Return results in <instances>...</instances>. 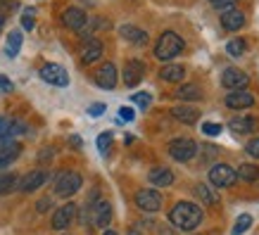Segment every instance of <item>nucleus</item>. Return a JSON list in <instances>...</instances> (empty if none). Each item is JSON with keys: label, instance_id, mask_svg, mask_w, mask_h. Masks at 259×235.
<instances>
[{"label": "nucleus", "instance_id": "obj_35", "mask_svg": "<svg viewBox=\"0 0 259 235\" xmlns=\"http://www.w3.org/2000/svg\"><path fill=\"white\" fill-rule=\"evenodd\" d=\"M202 131L207 135H219L221 133V126L214 124V121H207V124H202Z\"/></svg>", "mask_w": 259, "mask_h": 235}, {"label": "nucleus", "instance_id": "obj_3", "mask_svg": "<svg viewBox=\"0 0 259 235\" xmlns=\"http://www.w3.org/2000/svg\"><path fill=\"white\" fill-rule=\"evenodd\" d=\"M81 185H83V176H81L79 171H60L55 176V195L62 197V200H67V197L76 195L81 190Z\"/></svg>", "mask_w": 259, "mask_h": 235}, {"label": "nucleus", "instance_id": "obj_9", "mask_svg": "<svg viewBox=\"0 0 259 235\" xmlns=\"http://www.w3.org/2000/svg\"><path fill=\"white\" fill-rule=\"evenodd\" d=\"M76 204L74 202H67L62 204L60 209H55V214H53V221H50V226L55 228V230H67V228L76 221Z\"/></svg>", "mask_w": 259, "mask_h": 235}, {"label": "nucleus", "instance_id": "obj_27", "mask_svg": "<svg viewBox=\"0 0 259 235\" xmlns=\"http://www.w3.org/2000/svg\"><path fill=\"white\" fill-rule=\"evenodd\" d=\"M17 185H19V176L17 173H3L0 176V195H8V193H12V190H17Z\"/></svg>", "mask_w": 259, "mask_h": 235}, {"label": "nucleus", "instance_id": "obj_43", "mask_svg": "<svg viewBox=\"0 0 259 235\" xmlns=\"http://www.w3.org/2000/svg\"><path fill=\"white\" fill-rule=\"evenodd\" d=\"M102 235H117V230H105Z\"/></svg>", "mask_w": 259, "mask_h": 235}, {"label": "nucleus", "instance_id": "obj_6", "mask_svg": "<svg viewBox=\"0 0 259 235\" xmlns=\"http://www.w3.org/2000/svg\"><path fill=\"white\" fill-rule=\"evenodd\" d=\"M134 202H136V207H138L141 212H148V214L159 212V209H162V195H159L155 188L138 190L136 197H134Z\"/></svg>", "mask_w": 259, "mask_h": 235}, {"label": "nucleus", "instance_id": "obj_2", "mask_svg": "<svg viewBox=\"0 0 259 235\" xmlns=\"http://www.w3.org/2000/svg\"><path fill=\"white\" fill-rule=\"evenodd\" d=\"M183 48H186V43H183V38H181L179 33L164 31L157 38V45H155V57H157V60H162V62H171L174 57H179L181 53H183Z\"/></svg>", "mask_w": 259, "mask_h": 235}, {"label": "nucleus", "instance_id": "obj_39", "mask_svg": "<svg viewBox=\"0 0 259 235\" xmlns=\"http://www.w3.org/2000/svg\"><path fill=\"white\" fill-rule=\"evenodd\" d=\"M119 117L124 119V121H134V110H131V107H121V110H119Z\"/></svg>", "mask_w": 259, "mask_h": 235}, {"label": "nucleus", "instance_id": "obj_15", "mask_svg": "<svg viewBox=\"0 0 259 235\" xmlns=\"http://www.w3.org/2000/svg\"><path fill=\"white\" fill-rule=\"evenodd\" d=\"M221 26L224 31H240L245 26V15L238 8H228L221 12Z\"/></svg>", "mask_w": 259, "mask_h": 235}, {"label": "nucleus", "instance_id": "obj_5", "mask_svg": "<svg viewBox=\"0 0 259 235\" xmlns=\"http://www.w3.org/2000/svg\"><path fill=\"white\" fill-rule=\"evenodd\" d=\"M169 155L176 162H190L197 155V143L190 138H174L169 143Z\"/></svg>", "mask_w": 259, "mask_h": 235}, {"label": "nucleus", "instance_id": "obj_34", "mask_svg": "<svg viewBox=\"0 0 259 235\" xmlns=\"http://www.w3.org/2000/svg\"><path fill=\"white\" fill-rule=\"evenodd\" d=\"M245 152L250 157H254V159H259V138H252V140L245 145Z\"/></svg>", "mask_w": 259, "mask_h": 235}, {"label": "nucleus", "instance_id": "obj_21", "mask_svg": "<svg viewBox=\"0 0 259 235\" xmlns=\"http://www.w3.org/2000/svg\"><path fill=\"white\" fill-rule=\"evenodd\" d=\"M171 117H174V119H179L181 124L193 126V124H197V119H200V112H197V107L179 105V107H171Z\"/></svg>", "mask_w": 259, "mask_h": 235}, {"label": "nucleus", "instance_id": "obj_31", "mask_svg": "<svg viewBox=\"0 0 259 235\" xmlns=\"http://www.w3.org/2000/svg\"><path fill=\"white\" fill-rule=\"evenodd\" d=\"M95 145H98V150H100L102 155H107V152H110V145H112V133H110V131H105V133L98 135Z\"/></svg>", "mask_w": 259, "mask_h": 235}, {"label": "nucleus", "instance_id": "obj_14", "mask_svg": "<svg viewBox=\"0 0 259 235\" xmlns=\"http://www.w3.org/2000/svg\"><path fill=\"white\" fill-rule=\"evenodd\" d=\"M62 24L67 26V29H71V31L79 33L81 29L88 24V15L81 8H67L62 12Z\"/></svg>", "mask_w": 259, "mask_h": 235}, {"label": "nucleus", "instance_id": "obj_38", "mask_svg": "<svg viewBox=\"0 0 259 235\" xmlns=\"http://www.w3.org/2000/svg\"><path fill=\"white\" fill-rule=\"evenodd\" d=\"M50 207H53V200H50V197H43V200H38V204H36V209H38L40 214L48 212Z\"/></svg>", "mask_w": 259, "mask_h": 235}, {"label": "nucleus", "instance_id": "obj_36", "mask_svg": "<svg viewBox=\"0 0 259 235\" xmlns=\"http://www.w3.org/2000/svg\"><path fill=\"white\" fill-rule=\"evenodd\" d=\"M12 90H15L12 81H10L8 76H3V74H0V93H12Z\"/></svg>", "mask_w": 259, "mask_h": 235}, {"label": "nucleus", "instance_id": "obj_26", "mask_svg": "<svg viewBox=\"0 0 259 235\" xmlns=\"http://www.w3.org/2000/svg\"><path fill=\"white\" fill-rule=\"evenodd\" d=\"M236 178L247 180V183H257V180H259V166L257 164H243V166H238Z\"/></svg>", "mask_w": 259, "mask_h": 235}, {"label": "nucleus", "instance_id": "obj_29", "mask_svg": "<svg viewBox=\"0 0 259 235\" xmlns=\"http://www.w3.org/2000/svg\"><path fill=\"white\" fill-rule=\"evenodd\" d=\"M250 226H252V216H250V214H240V216H238V221H236V226H233V230H231V233H233V235H243Z\"/></svg>", "mask_w": 259, "mask_h": 235}, {"label": "nucleus", "instance_id": "obj_4", "mask_svg": "<svg viewBox=\"0 0 259 235\" xmlns=\"http://www.w3.org/2000/svg\"><path fill=\"white\" fill-rule=\"evenodd\" d=\"M38 76L50 83V86H57V88H64L69 86V74L64 69L62 64H55V62H46L43 67L38 69Z\"/></svg>", "mask_w": 259, "mask_h": 235}, {"label": "nucleus", "instance_id": "obj_24", "mask_svg": "<svg viewBox=\"0 0 259 235\" xmlns=\"http://www.w3.org/2000/svg\"><path fill=\"white\" fill-rule=\"evenodd\" d=\"M176 98H179L181 102H188V100H200L202 93H200V88H197L195 83H183V86L176 90Z\"/></svg>", "mask_w": 259, "mask_h": 235}, {"label": "nucleus", "instance_id": "obj_20", "mask_svg": "<svg viewBox=\"0 0 259 235\" xmlns=\"http://www.w3.org/2000/svg\"><path fill=\"white\" fill-rule=\"evenodd\" d=\"M148 180L155 188H169L174 183V171L166 169V166H157V169H152V171L148 173Z\"/></svg>", "mask_w": 259, "mask_h": 235}, {"label": "nucleus", "instance_id": "obj_12", "mask_svg": "<svg viewBox=\"0 0 259 235\" xmlns=\"http://www.w3.org/2000/svg\"><path fill=\"white\" fill-rule=\"evenodd\" d=\"M145 76V64L141 60H128L124 64V86L126 88H136Z\"/></svg>", "mask_w": 259, "mask_h": 235}, {"label": "nucleus", "instance_id": "obj_42", "mask_svg": "<svg viewBox=\"0 0 259 235\" xmlns=\"http://www.w3.org/2000/svg\"><path fill=\"white\" fill-rule=\"evenodd\" d=\"M3 26H5V17H0V31H3Z\"/></svg>", "mask_w": 259, "mask_h": 235}, {"label": "nucleus", "instance_id": "obj_18", "mask_svg": "<svg viewBox=\"0 0 259 235\" xmlns=\"http://www.w3.org/2000/svg\"><path fill=\"white\" fill-rule=\"evenodd\" d=\"M254 105V98H252L247 90H233V93L226 95V107L228 110H247Z\"/></svg>", "mask_w": 259, "mask_h": 235}, {"label": "nucleus", "instance_id": "obj_10", "mask_svg": "<svg viewBox=\"0 0 259 235\" xmlns=\"http://www.w3.org/2000/svg\"><path fill=\"white\" fill-rule=\"evenodd\" d=\"M117 81H119V74H117V67L112 62H105L100 69L95 71V83H98V88H102V90H114V88H117Z\"/></svg>", "mask_w": 259, "mask_h": 235}, {"label": "nucleus", "instance_id": "obj_16", "mask_svg": "<svg viewBox=\"0 0 259 235\" xmlns=\"http://www.w3.org/2000/svg\"><path fill=\"white\" fill-rule=\"evenodd\" d=\"M19 155H22V145H19L17 140H3L0 143V171H3L5 166L12 164Z\"/></svg>", "mask_w": 259, "mask_h": 235}, {"label": "nucleus", "instance_id": "obj_30", "mask_svg": "<svg viewBox=\"0 0 259 235\" xmlns=\"http://www.w3.org/2000/svg\"><path fill=\"white\" fill-rule=\"evenodd\" d=\"M131 102H134L136 107H141V110H148L150 105H152V95L150 93H134L131 95Z\"/></svg>", "mask_w": 259, "mask_h": 235}, {"label": "nucleus", "instance_id": "obj_28", "mask_svg": "<svg viewBox=\"0 0 259 235\" xmlns=\"http://www.w3.org/2000/svg\"><path fill=\"white\" fill-rule=\"evenodd\" d=\"M226 50H228V55H231V57L245 55V50H247V40H245V38H233V40H228V43H226Z\"/></svg>", "mask_w": 259, "mask_h": 235}, {"label": "nucleus", "instance_id": "obj_23", "mask_svg": "<svg viewBox=\"0 0 259 235\" xmlns=\"http://www.w3.org/2000/svg\"><path fill=\"white\" fill-rule=\"evenodd\" d=\"M228 126H231L236 133H252V131L257 128V119L254 117H236V119H231Z\"/></svg>", "mask_w": 259, "mask_h": 235}, {"label": "nucleus", "instance_id": "obj_1", "mask_svg": "<svg viewBox=\"0 0 259 235\" xmlns=\"http://www.w3.org/2000/svg\"><path fill=\"white\" fill-rule=\"evenodd\" d=\"M202 219H204V214L195 202H179V204H174L171 212H169L171 226L179 228V230H195L202 223Z\"/></svg>", "mask_w": 259, "mask_h": 235}, {"label": "nucleus", "instance_id": "obj_22", "mask_svg": "<svg viewBox=\"0 0 259 235\" xmlns=\"http://www.w3.org/2000/svg\"><path fill=\"white\" fill-rule=\"evenodd\" d=\"M159 78L169 81V83H181L186 78V67H181V64H166V67L159 69Z\"/></svg>", "mask_w": 259, "mask_h": 235}, {"label": "nucleus", "instance_id": "obj_8", "mask_svg": "<svg viewBox=\"0 0 259 235\" xmlns=\"http://www.w3.org/2000/svg\"><path fill=\"white\" fill-rule=\"evenodd\" d=\"M221 86L228 88L231 93H233V90H245V88L250 86V76H247L243 69L228 67V69H224V74H221Z\"/></svg>", "mask_w": 259, "mask_h": 235}, {"label": "nucleus", "instance_id": "obj_17", "mask_svg": "<svg viewBox=\"0 0 259 235\" xmlns=\"http://www.w3.org/2000/svg\"><path fill=\"white\" fill-rule=\"evenodd\" d=\"M102 53H105L102 40H98V38L86 40V45H83V50H81V64H93V62H98V60L102 57Z\"/></svg>", "mask_w": 259, "mask_h": 235}, {"label": "nucleus", "instance_id": "obj_7", "mask_svg": "<svg viewBox=\"0 0 259 235\" xmlns=\"http://www.w3.org/2000/svg\"><path fill=\"white\" fill-rule=\"evenodd\" d=\"M236 180V169H231L228 164H214L209 169V183L214 188H231Z\"/></svg>", "mask_w": 259, "mask_h": 235}, {"label": "nucleus", "instance_id": "obj_19", "mask_svg": "<svg viewBox=\"0 0 259 235\" xmlns=\"http://www.w3.org/2000/svg\"><path fill=\"white\" fill-rule=\"evenodd\" d=\"M119 36L128 43H134V45H145L148 43V33L143 31L141 26H134V24H124V26H119Z\"/></svg>", "mask_w": 259, "mask_h": 235}, {"label": "nucleus", "instance_id": "obj_37", "mask_svg": "<svg viewBox=\"0 0 259 235\" xmlns=\"http://www.w3.org/2000/svg\"><path fill=\"white\" fill-rule=\"evenodd\" d=\"M88 114H91V117H100V114H105V105H102V102H95V105H91Z\"/></svg>", "mask_w": 259, "mask_h": 235}, {"label": "nucleus", "instance_id": "obj_32", "mask_svg": "<svg viewBox=\"0 0 259 235\" xmlns=\"http://www.w3.org/2000/svg\"><path fill=\"white\" fill-rule=\"evenodd\" d=\"M195 195L200 197V200H202L204 204H217V200H214V195H212V193H209V188H207L204 183H200V185H197V188H195Z\"/></svg>", "mask_w": 259, "mask_h": 235}, {"label": "nucleus", "instance_id": "obj_11", "mask_svg": "<svg viewBox=\"0 0 259 235\" xmlns=\"http://www.w3.org/2000/svg\"><path fill=\"white\" fill-rule=\"evenodd\" d=\"M46 183H48V173L43 171V169H33V171H29L26 176L19 178V185H17V188L22 190V193H33V190L43 188Z\"/></svg>", "mask_w": 259, "mask_h": 235}, {"label": "nucleus", "instance_id": "obj_40", "mask_svg": "<svg viewBox=\"0 0 259 235\" xmlns=\"http://www.w3.org/2000/svg\"><path fill=\"white\" fill-rule=\"evenodd\" d=\"M8 5H17L15 0H0V10H5Z\"/></svg>", "mask_w": 259, "mask_h": 235}, {"label": "nucleus", "instance_id": "obj_41", "mask_svg": "<svg viewBox=\"0 0 259 235\" xmlns=\"http://www.w3.org/2000/svg\"><path fill=\"white\" fill-rule=\"evenodd\" d=\"M71 143H74V148H81V138H79V135H71Z\"/></svg>", "mask_w": 259, "mask_h": 235}, {"label": "nucleus", "instance_id": "obj_33", "mask_svg": "<svg viewBox=\"0 0 259 235\" xmlns=\"http://www.w3.org/2000/svg\"><path fill=\"white\" fill-rule=\"evenodd\" d=\"M33 12H36L33 8L24 10V15H22V29H24V31H31L33 26H36V22H33Z\"/></svg>", "mask_w": 259, "mask_h": 235}, {"label": "nucleus", "instance_id": "obj_13", "mask_svg": "<svg viewBox=\"0 0 259 235\" xmlns=\"http://www.w3.org/2000/svg\"><path fill=\"white\" fill-rule=\"evenodd\" d=\"M91 219H93V223L98 228H105L112 223V204L107 202V200H100V202H95L93 207H91Z\"/></svg>", "mask_w": 259, "mask_h": 235}, {"label": "nucleus", "instance_id": "obj_44", "mask_svg": "<svg viewBox=\"0 0 259 235\" xmlns=\"http://www.w3.org/2000/svg\"><path fill=\"white\" fill-rule=\"evenodd\" d=\"M212 3H214V5H219V3H221V0H212Z\"/></svg>", "mask_w": 259, "mask_h": 235}, {"label": "nucleus", "instance_id": "obj_25", "mask_svg": "<svg viewBox=\"0 0 259 235\" xmlns=\"http://www.w3.org/2000/svg\"><path fill=\"white\" fill-rule=\"evenodd\" d=\"M22 43H24L22 31H10L8 45H5V53H8V57H17V55H19V50H22Z\"/></svg>", "mask_w": 259, "mask_h": 235}]
</instances>
